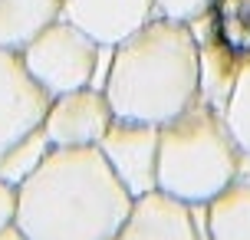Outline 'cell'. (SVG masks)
I'll list each match as a JSON object with an SVG mask.
<instances>
[{
  "label": "cell",
  "instance_id": "obj_1",
  "mask_svg": "<svg viewBox=\"0 0 250 240\" xmlns=\"http://www.w3.org/2000/svg\"><path fill=\"white\" fill-rule=\"evenodd\" d=\"M99 145L50 148L17 188V230L26 240H112L132 211Z\"/></svg>",
  "mask_w": 250,
  "mask_h": 240
},
{
  "label": "cell",
  "instance_id": "obj_2",
  "mask_svg": "<svg viewBox=\"0 0 250 240\" xmlns=\"http://www.w3.org/2000/svg\"><path fill=\"white\" fill-rule=\"evenodd\" d=\"M102 92L115 119L165 125L201 99V43L194 26L155 13L112 46Z\"/></svg>",
  "mask_w": 250,
  "mask_h": 240
},
{
  "label": "cell",
  "instance_id": "obj_3",
  "mask_svg": "<svg viewBox=\"0 0 250 240\" xmlns=\"http://www.w3.org/2000/svg\"><path fill=\"white\" fill-rule=\"evenodd\" d=\"M244 171V155L221 109L198 99L191 109L158 125V191L191 207L217 198Z\"/></svg>",
  "mask_w": 250,
  "mask_h": 240
},
{
  "label": "cell",
  "instance_id": "obj_4",
  "mask_svg": "<svg viewBox=\"0 0 250 240\" xmlns=\"http://www.w3.org/2000/svg\"><path fill=\"white\" fill-rule=\"evenodd\" d=\"M20 56L30 76L50 96H62L83 86H96L102 43L66 17H56L20 46Z\"/></svg>",
  "mask_w": 250,
  "mask_h": 240
},
{
  "label": "cell",
  "instance_id": "obj_5",
  "mask_svg": "<svg viewBox=\"0 0 250 240\" xmlns=\"http://www.w3.org/2000/svg\"><path fill=\"white\" fill-rule=\"evenodd\" d=\"M99 152L132 198L158 188V125L138 119H112L99 139Z\"/></svg>",
  "mask_w": 250,
  "mask_h": 240
},
{
  "label": "cell",
  "instance_id": "obj_6",
  "mask_svg": "<svg viewBox=\"0 0 250 240\" xmlns=\"http://www.w3.org/2000/svg\"><path fill=\"white\" fill-rule=\"evenodd\" d=\"M50 92L30 76L20 50L0 46V152L43 125Z\"/></svg>",
  "mask_w": 250,
  "mask_h": 240
},
{
  "label": "cell",
  "instance_id": "obj_7",
  "mask_svg": "<svg viewBox=\"0 0 250 240\" xmlns=\"http://www.w3.org/2000/svg\"><path fill=\"white\" fill-rule=\"evenodd\" d=\"M112 119L115 112L102 86H83L53 96L43 115V132L53 148H83V145H99Z\"/></svg>",
  "mask_w": 250,
  "mask_h": 240
},
{
  "label": "cell",
  "instance_id": "obj_8",
  "mask_svg": "<svg viewBox=\"0 0 250 240\" xmlns=\"http://www.w3.org/2000/svg\"><path fill=\"white\" fill-rule=\"evenodd\" d=\"M112 240H201V234L194 207L155 188L132 201V211Z\"/></svg>",
  "mask_w": 250,
  "mask_h": 240
},
{
  "label": "cell",
  "instance_id": "obj_9",
  "mask_svg": "<svg viewBox=\"0 0 250 240\" xmlns=\"http://www.w3.org/2000/svg\"><path fill=\"white\" fill-rule=\"evenodd\" d=\"M155 0H60V17L112 50L155 17Z\"/></svg>",
  "mask_w": 250,
  "mask_h": 240
},
{
  "label": "cell",
  "instance_id": "obj_10",
  "mask_svg": "<svg viewBox=\"0 0 250 240\" xmlns=\"http://www.w3.org/2000/svg\"><path fill=\"white\" fill-rule=\"evenodd\" d=\"M208 240H250V178L237 175L204 204Z\"/></svg>",
  "mask_w": 250,
  "mask_h": 240
},
{
  "label": "cell",
  "instance_id": "obj_11",
  "mask_svg": "<svg viewBox=\"0 0 250 240\" xmlns=\"http://www.w3.org/2000/svg\"><path fill=\"white\" fill-rule=\"evenodd\" d=\"M56 17L60 0H0V46L20 50Z\"/></svg>",
  "mask_w": 250,
  "mask_h": 240
},
{
  "label": "cell",
  "instance_id": "obj_12",
  "mask_svg": "<svg viewBox=\"0 0 250 240\" xmlns=\"http://www.w3.org/2000/svg\"><path fill=\"white\" fill-rule=\"evenodd\" d=\"M204 20L234 60H250V0H214Z\"/></svg>",
  "mask_w": 250,
  "mask_h": 240
},
{
  "label": "cell",
  "instance_id": "obj_13",
  "mask_svg": "<svg viewBox=\"0 0 250 240\" xmlns=\"http://www.w3.org/2000/svg\"><path fill=\"white\" fill-rule=\"evenodd\" d=\"M50 148L53 145H50V139H46L43 125L33 128L30 135H23L20 141H13L7 152H0V178L20 188L26 178L40 168V161L50 155Z\"/></svg>",
  "mask_w": 250,
  "mask_h": 240
},
{
  "label": "cell",
  "instance_id": "obj_14",
  "mask_svg": "<svg viewBox=\"0 0 250 240\" xmlns=\"http://www.w3.org/2000/svg\"><path fill=\"white\" fill-rule=\"evenodd\" d=\"M221 115H224L234 141H237L240 155L250 158V60L240 63L237 79H234V86H230V96H227Z\"/></svg>",
  "mask_w": 250,
  "mask_h": 240
},
{
  "label": "cell",
  "instance_id": "obj_15",
  "mask_svg": "<svg viewBox=\"0 0 250 240\" xmlns=\"http://www.w3.org/2000/svg\"><path fill=\"white\" fill-rule=\"evenodd\" d=\"M214 7V0H155V10L162 17H171V20H185V23H194L204 13Z\"/></svg>",
  "mask_w": 250,
  "mask_h": 240
},
{
  "label": "cell",
  "instance_id": "obj_16",
  "mask_svg": "<svg viewBox=\"0 0 250 240\" xmlns=\"http://www.w3.org/2000/svg\"><path fill=\"white\" fill-rule=\"evenodd\" d=\"M13 220H17V184L0 178V230L13 227Z\"/></svg>",
  "mask_w": 250,
  "mask_h": 240
},
{
  "label": "cell",
  "instance_id": "obj_17",
  "mask_svg": "<svg viewBox=\"0 0 250 240\" xmlns=\"http://www.w3.org/2000/svg\"><path fill=\"white\" fill-rule=\"evenodd\" d=\"M0 240H26V237L17 230V224H13V227H3V230H0Z\"/></svg>",
  "mask_w": 250,
  "mask_h": 240
}]
</instances>
